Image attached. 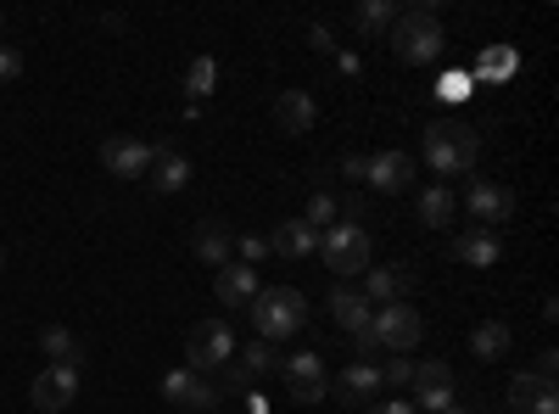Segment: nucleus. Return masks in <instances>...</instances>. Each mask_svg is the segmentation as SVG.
Listing matches in <instances>:
<instances>
[{
  "label": "nucleus",
  "instance_id": "40",
  "mask_svg": "<svg viewBox=\"0 0 559 414\" xmlns=\"http://www.w3.org/2000/svg\"><path fill=\"white\" fill-rule=\"evenodd\" d=\"M464 84H471V79H464V73H453V79H448V90H442V96H448V102H464Z\"/></svg>",
  "mask_w": 559,
  "mask_h": 414
},
{
  "label": "nucleus",
  "instance_id": "10",
  "mask_svg": "<svg viewBox=\"0 0 559 414\" xmlns=\"http://www.w3.org/2000/svg\"><path fill=\"white\" fill-rule=\"evenodd\" d=\"M28 398L45 414H62L79 398V370H68V364H45V370L34 376V387H28Z\"/></svg>",
  "mask_w": 559,
  "mask_h": 414
},
{
  "label": "nucleus",
  "instance_id": "4",
  "mask_svg": "<svg viewBox=\"0 0 559 414\" xmlns=\"http://www.w3.org/2000/svg\"><path fill=\"white\" fill-rule=\"evenodd\" d=\"M229 358H236V336H229V326L224 319H197L191 336H185V370L213 376V370H224Z\"/></svg>",
  "mask_w": 559,
  "mask_h": 414
},
{
  "label": "nucleus",
  "instance_id": "29",
  "mask_svg": "<svg viewBox=\"0 0 559 414\" xmlns=\"http://www.w3.org/2000/svg\"><path fill=\"white\" fill-rule=\"evenodd\" d=\"M509 73H515V51H509V45H492V51L476 57V79L481 84H503Z\"/></svg>",
  "mask_w": 559,
  "mask_h": 414
},
{
  "label": "nucleus",
  "instance_id": "19",
  "mask_svg": "<svg viewBox=\"0 0 559 414\" xmlns=\"http://www.w3.org/2000/svg\"><path fill=\"white\" fill-rule=\"evenodd\" d=\"M274 123H280V134H308L319 123V107H313L308 90H280L274 96Z\"/></svg>",
  "mask_w": 559,
  "mask_h": 414
},
{
  "label": "nucleus",
  "instance_id": "12",
  "mask_svg": "<svg viewBox=\"0 0 559 414\" xmlns=\"http://www.w3.org/2000/svg\"><path fill=\"white\" fill-rule=\"evenodd\" d=\"M364 186L381 191V197H403V191L414 186V157H408V152H376V157H369Z\"/></svg>",
  "mask_w": 559,
  "mask_h": 414
},
{
  "label": "nucleus",
  "instance_id": "13",
  "mask_svg": "<svg viewBox=\"0 0 559 414\" xmlns=\"http://www.w3.org/2000/svg\"><path fill=\"white\" fill-rule=\"evenodd\" d=\"M376 308H386V303H408V292H414V269L408 263H386V269H364V286H358Z\"/></svg>",
  "mask_w": 559,
  "mask_h": 414
},
{
  "label": "nucleus",
  "instance_id": "27",
  "mask_svg": "<svg viewBox=\"0 0 559 414\" xmlns=\"http://www.w3.org/2000/svg\"><path fill=\"white\" fill-rule=\"evenodd\" d=\"M414 208H419V224H431V229L453 224V191H448V186H426Z\"/></svg>",
  "mask_w": 559,
  "mask_h": 414
},
{
  "label": "nucleus",
  "instance_id": "32",
  "mask_svg": "<svg viewBox=\"0 0 559 414\" xmlns=\"http://www.w3.org/2000/svg\"><path fill=\"white\" fill-rule=\"evenodd\" d=\"M408 376H414V364H408L403 353H386V358H381V387L397 392V387H408Z\"/></svg>",
  "mask_w": 559,
  "mask_h": 414
},
{
  "label": "nucleus",
  "instance_id": "5",
  "mask_svg": "<svg viewBox=\"0 0 559 414\" xmlns=\"http://www.w3.org/2000/svg\"><path fill=\"white\" fill-rule=\"evenodd\" d=\"M319 258H324V269H331L336 281H353V274L369 269V236L358 224H331L319 236Z\"/></svg>",
  "mask_w": 559,
  "mask_h": 414
},
{
  "label": "nucleus",
  "instance_id": "9",
  "mask_svg": "<svg viewBox=\"0 0 559 414\" xmlns=\"http://www.w3.org/2000/svg\"><path fill=\"white\" fill-rule=\"evenodd\" d=\"M168 403H179V409H191V414H207V409H218V387L207 381V376H197V370H168L163 376V387H157Z\"/></svg>",
  "mask_w": 559,
  "mask_h": 414
},
{
  "label": "nucleus",
  "instance_id": "35",
  "mask_svg": "<svg viewBox=\"0 0 559 414\" xmlns=\"http://www.w3.org/2000/svg\"><path fill=\"white\" fill-rule=\"evenodd\" d=\"M308 45H313V51H324V57H336V34H331V23H308Z\"/></svg>",
  "mask_w": 559,
  "mask_h": 414
},
{
  "label": "nucleus",
  "instance_id": "33",
  "mask_svg": "<svg viewBox=\"0 0 559 414\" xmlns=\"http://www.w3.org/2000/svg\"><path fill=\"white\" fill-rule=\"evenodd\" d=\"M236 252H241L236 263H252V269H258V263L269 258V241H263V236H236Z\"/></svg>",
  "mask_w": 559,
  "mask_h": 414
},
{
  "label": "nucleus",
  "instance_id": "25",
  "mask_svg": "<svg viewBox=\"0 0 559 414\" xmlns=\"http://www.w3.org/2000/svg\"><path fill=\"white\" fill-rule=\"evenodd\" d=\"M509 342H515V336H509L503 319H481V326L471 331V347H476V358H481V364L503 358V353H509Z\"/></svg>",
  "mask_w": 559,
  "mask_h": 414
},
{
  "label": "nucleus",
  "instance_id": "36",
  "mask_svg": "<svg viewBox=\"0 0 559 414\" xmlns=\"http://www.w3.org/2000/svg\"><path fill=\"white\" fill-rule=\"evenodd\" d=\"M369 414H419V409H414V403H408V398H397V392H392V398H386V392H381V398H376V403H369Z\"/></svg>",
  "mask_w": 559,
  "mask_h": 414
},
{
  "label": "nucleus",
  "instance_id": "14",
  "mask_svg": "<svg viewBox=\"0 0 559 414\" xmlns=\"http://www.w3.org/2000/svg\"><path fill=\"white\" fill-rule=\"evenodd\" d=\"M509 409L515 414H559V387L548 376L521 370L515 381H509Z\"/></svg>",
  "mask_w": 559,
  "mask_h": 414
},
{
  "label": "nucleus",
  "instance_id": "15",
  "mask_svg": "<svg viewBox=\"0 0 559 414\" xmlns=\"http://www.w3.org/2000/svg\"><path fill=\"white\" fill-rule=\"evenodd\" d=\"M274 364H280V353H274V342H247V347H236V358H229L224 364V381L229 387H252V381H263L269 370H274Z\"/></svg>",
  "mask_w": 559,
  "mask_h": 414
},
{
  "label": "nucleus",
  "instance_id": "26",
  "mask_svg": "<svg viewBox=\"0 0 559 414\" xmlns=\"http://www.w3.org/2000/svg\"><path fill=\"white\" fill-rule=\"evenodd\" d=\"M392 23H397V7H392V0H364V7L353 12V28H358L364 39H381Z\"/></svg>",
  "mask_w": 559,
  "mask_h": 414
},
{
  "label": "nucleus",
  "instance_id": "3",
  "mask_svg": "<svg viewBox=\"0 0 559 414\" xmlns=\"http://www.w3.org/2000/svg\"><path fill=\"white\" fill-rule=\"evenodd\" d=\"M481 157V134L476 129H453V123H431L426 129V163L437 174H471Z\"/></svg>",
  "mask_w": 559,
  "mask_h": 414
},
{
  "label": "nucleus",
  "instance_id": "37",
  "mask_svg": "<svg viewBox=\"0 0 559 414\" xmlns=\"http://www.w3.org/2000/svg\"><path fill=\"white\" fill-rule=\"evenodd\" d=\"M364 174H369V157H353V152H347V157H342V179H364Z\"/></svg>",
  "mask_w": 559,
  "mask_h": 414
},
{
  "label": "nucleus",
  "instance_id": "2",
  "mask_svg": "<svg viewBox=\"0 0 559 414\" xmlns=\"http://www.w3.org/2000/svg\"><path fill=\"white\" fill-rule=\"evenodd\" d=\"M386 39H392V51H397L403 62L431 68V62L442 57V23H437V7H408V12H397V23L386 28Z\"/></svg>",
  "mask_w": 559,
  "mask_h": 414
},
{
  "label": "nucleus",
  "instance_id": "20",
  "mask_svg": "<svg viewBox=\"0 0 559 414\" xmlns=\"http://www.w3.org/2000/svg\"><path fill=\"white\" fill-rule=\"evenodd\" d=\"M453 258H459L464 269H492V263L503 258L498 229H481V224H471V229H464V236L453 241Z\"/></svg>",
  "mask_w": 559,
  "mask_h": 414
},
{
  "label": "nucleus",
  "instance_id": "8",
  "mask_svg": "<svg viewBox=\"0 0 559 414\" xmlns=\"http://www.w3.org/2000/svg\"><path fill=\"white\" fill-rule=\"evenodd\" d=\"M152 157H157V146L134 141V134H112V141L102 146V168L112 179H146L152 174Z\"/></svg>",
  "mask_w": 559,
  "mask_h": 414
},
{
  "label": "nucleus",
  "instance_id": "42",
  "mask_svg": "<svg viewBox=\"0 0 559 414\" xmlns=\"http://www.w3.org/2000/svg\"><path fill=\"white\" fill-rule=\"evenodd\" d=\"M0 274H7V252H0Z\"/></svg>",
  "mask_w": 559,
  "mask_h": 414
},
{
  "label": "nucleus",
  "instance_id": "38",
  "mask_svg": "<svg viewBox=\"0 0 559 414\" xmlns=\"http://www.w3.org/2000/svg\"><path fill=\"white\" fill-rule=\"evenodd\" d=\"M532 376H548V381L559 376V353H554V347H548V353L537 358V370H532Z\"/></svg>",
  "mask_w": 559,
  "mask_h": 414
},
{
  "label": "nucleus",
  "instance_id": "21",
  "mask_svg": "<svg viewBox=\"0 0 559 414\" xmlns=\"http://www.w3.org/2000/svg\"><path fill=\"white\" fill-rule=\"evenodd\" d=\"M152 191L157 197H179L185 186H191V157L185 152H174V146H157V157H152Z\"/></svg>",
  "mask_w": 559,
  "mask_h": 414
},
{
  "label": "nucleus",
  "instance_id": "39",
  "mask_svg": "<svg viewBox=\"0 0 559 414\" xmlns=\"http://www.w3.org/2000/svg\"><path fill=\"white\" fill-rule=\"evenodd\" d=\"M336 68H342V73H347V79H358V73H364V62H358V57H353V51H336Z\"/></svg>",
  "mask_w": 559,
  "mask_h": 414
},
{
  "label": "nucleus",
  "instance_id": "6",
  "mask_svg": "<svg viewBox=\"0 0 559 414\" xmlns=\"http://www.w3.org/2000/svg\"><path fill=\"white\" fill-rule=\"evenodd\" d=\"M369 336L381 342V353H408V347H419V336H426V319H419L414 303H386V308H376V319H369Z\"/></svg>",
  "mask_w": 559,
  "mask_h": 414
},
{
  "label": "nucleus",
  "instance_id": "30",
  "mask_svg": "<svg viewBox=\"0 0 559 414\" xmlns=\"http://www.w3.org/2000/svg\"><path fill=\"white\" fill-rule=\"evenodd\" d=\"M302 224H313L319 236H324L331 224H342V197H331V191H313V197H308V213H302Z\"/></svg>",
  "mask_w": 559,
  "mask_h": 414
},
{
  "label": "nucleus",
  "instance_id": "23",
  "mask_svg": "<svg viewBox=\"0 0 559 414\" xmlns=\"http://www.w3.org/2000/svg\"><path fill=\"white\" fill-rule=\"evenodd\" d=\"M269 252H280V258H308V252H319V229H313V224H302V218L274 224Z\"/></svg>",
  "mask_w": 559,
  "mask_h": 414
},
{
  "label": "nucleus",
  "instance_id": "16",
  "mask_svg": "<svg viewBox=\"0 0 559 414\" xmlns=\"http://www.w3.org/2000/svg\"><path fill=\"white\" fill-rule=\"evenodd\" d=\"M258 292H263V286H258V269H252V263L229 258L224 269H213V297H218L224 308H247Z\"/></svg>",
  "mask_w": 559,
  "mask_h": 414
},
{
  "label": "nucleus",
  "instance_id": "43",
  "mask_svg": "<svg viewBox=\"0 0 559 414\" xmlns=\"http://www.w3.org/2000/svg\"><path fill=\"white\" fill-rule=\"evenodd\" d=\"M0 28H7V12H0Z\"/></svg>",
  "mask_w": 559,
  "mask_h": 414
},
{
  "label": "nucleus",
  "instance_id": "28",
  "mask_svg": "<svg viewBox=\"0 0 559 414\" xmlns=\"http://www.w3.org/2000/svg\"><path fill=\"white\" fill-rule=\"evenodd\" d=\"M213 90H218V62L213 57H197L191 68H185V96H191V107H202Z\"/></svg>",
  "mask_w": 559,
  "mask_h": 414
},
{
  "label": "nucleus",
  "instance_id": "11",
  "mask_svg": "<svg viewBox=\"0 0 559 414\" xmlns=\"http://www.w3.org/2000/svg\"><path fill=\"white\" fill-rule=\"evenodd\" d=\"M464 208H471V218H476L481 229H492V224H503L509 213H515V191L498 186V179H471V191H464Z\"/></svg>",
  "mask_w": 559,
  "mask_h": 414
},
{
  "label": "nucleus",
  "instance_id": "31",
  "mask_svg": "<svg viewBox=\"0 0 559 414\" xmlns=\"http://www.w3.org/2000/svg\"><path fill=\"white\" fill-rule=\"evenodd\" d=\"M414 392H431V387H453V370L442 358H426V364H414V376H408Z\"/></svg>",
  "mask_w": 559,
  "mask_h": 414
},
{
  "label": "nucleus",
  "instance_id": "24",
  "mask_svg": "<svg viewBox=\"0 0 559 414\" xmlns=\"http://www.w3.org/2000/svg\"><path fill=\"white\" fill-rule=\"evenodd\" d=\"M39 353L51 364H68V370H79V358H84V347H79V336L68 326H45L39 331Z\"/></svg>",
  "mask_w": 559,
  "mask_h": 414
},
{
  "label": "nucleus",
  "instance_id": "34",
  "mask_svg": "<svg viewBox=\"0 0 559 414\" xmlns=\"http://www.w3.org/2000/svg\"><path fill=\"white\" fill-rule=\"evenodd\" d=\"M12 79H23V51L17 45H0V84H12Z\"/></svg>",
  "mask_w": 559,
  "mask_h": 414
},
{
  "label": "nucleus",
  "instance_id": "17",
  "mask_svg": "<svg viewBox=\"0 0 559 414\" xmlns=\"http://www.w3.org/2000/svg\"><path fill=\"white\" fill-rule=\"evenodd\" d=\"M386 387H381V364H347V370L336 376V398L353 403V409H369Z\"/></svg>",
  "mask_w": 559,
  "mask_h": 414
},
{
  "label": "nucleus",
  "instance_id": "1",
  "mask_svg": "<svg viewBox=\"0 0 559 414\" xmlns=\"http://www.w3.org/2000/svg\"><path fill=\"white\" fill-rule=\"evenodd\" d=\"M247 308H252L258 342H286V336L302 331V319H308V297L297 286H263Z\"/></svg>",
  "mask_w": 559,
  "mask_h": 414
},
{
  "label": "nucleus",
  "instance_id": "18",
  "mask_svg": "<svg viewBox=\"0 0 559 414\" xmlns=\"http://www.w3.org/2000/svg\"><path fill=\"white\" fill-rule=\"evenodd\" d=\"M331 319H336V326L347 331V336H358V331H369V319H376V303H369L358 286H336L331 292Z\"/></svg>",
  "mask_w": 559,
  "mask_h": 414
},
{
  "label": "nucleus",
  "instance_id": "7",
  "mask_svg": "<svg viewBox=\"0 0 559 414\" xmlns=\"http://www.w3.org/2000/svg\"><path fill=\"white\" fill-rule=\"evenodd\" d=\"M274 370L286 376L292 403H324V392H331V376H324V358L319 353H286Z\"/></svg>",
  "mask_w": 559,
  "mask_h": 414
},
{
  "label": "nucleus",
  "instance_id": "41",
  "mask_svg": "<svg viewBox=\"0 0 559 414\" xmlns=\"http://www.w3.org/2000/svg\"><path fill=\"white\" fill-rule=\"evenodd\" d=\"M442 414H471V409H464V403H453V409H442Z\"/></svg>",
  "mask_w": 559,
  "mask_h": 414
},
{
  "label": "nucleus",
  "instance_id": "22",
  "mask_svg": "<svg viewBox=\"0 0 559 414\" xmlns=\"http://www.w3.org/2000/svg\"><path fill=\"white\" fill-rule=\"evenodd\" d=\"M191 247H197V258H202L207 269H224L229 258H236V236H229V224H218V218H202V224H197Z\"/></svg>",
  "mask_w": 559,
  "mask_h": 414
}]
</instances>
